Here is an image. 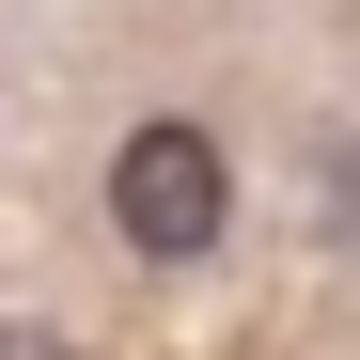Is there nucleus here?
I'll return each instance as SVG.
<instances>
[{
	"label": "nucleus",
	"mask_w": 360,
	"mask_h": 360,
	"mask_svg": "<svg viewBox=\"0 0 360 360\" xmlns=\"http://www.w3.org/2000/svg\"><path fill=\"white\" fill-rule=\"evenodd\" d=\"M110 235H126L141 266H204L219 235H235V157L188 126V110L126 126V157H110Z\"/></svg>",
	"instance_id": "f257e3e1"
},
{
	"label": "nucleus",
	"mask_w": 360,
	"mask_h": 360,
	"mask_svg": "<svg viewBox=\"0 0 360 360\" xmlns=\"http://www.w3.org/2000/svg\"><path fill=\"white\" fill-rule=\"evenodd\" d=\"M0 360H63V345H47V329H0Z\"/></svg>",
	"instance_id": "f03ea898"
}]
</instances>
